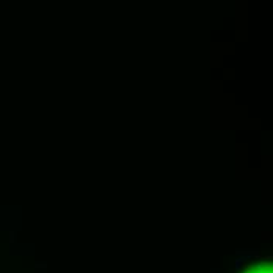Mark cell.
Instances as JSON below:
<instances>
[{
  "mask_svg": "<svg viewBox=\"0 0 273 273\" xmlns=\"http://www.w3.org/2000/svg\"><path fill=\"white\" fill-rule=\"evenodd\" d=\"M247 273H272V267L267 262H261V264L254 265L253 268H250Z\"/></svg>",
  "mask_w": 273,
  "mask_h": 273,
  "instance_id": "cell-1",
  "label": "cell"
}]
</instances>
